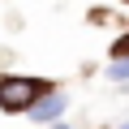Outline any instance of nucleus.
Wrapping results in <instances>:
<instances>
[{"instance_id":"1","label":"nucleus","mask_w":129,"mask_h":129,"mask_svg":"<svg viewBox=\"0 0 129 129\" xmlns=\"http://www.w3.org/2000/svg\"><path fill=\"white\" fill-rule=\"evenodd\" d=\"M43 90H47V82H35V78H0V108L5 112L35 108Z\"/></svg>"},{"instance_id":"2","label":"nucleus","mask_w":129,"mask_h":129,"mask_svg":"<svg viewBox=\"0 0 129 129\" xmlns=\"http://www.w3.org/2000/svg\"><path fill=\"white\" fill-rule=\"evenodd\" d=\"M64 103H69V99H64V90H52V95H43V99L30 108V116H35V120H52V116L64 112Z\"/></svg>"},{"instance_id":"3","label":"nucleus","mask_w":129,"mask_h":129,"mask_svg":"<svg viewBox=\"0 0 129 129\" xmlns=\"http://www.w3.org/2000/svg\"><path fill=\"white\" fill-rule=\"evenodd\" d=\"M108 73H112V78H129V60H116V64H112Z\"/></svg>"},{"instance_id":"4","label":"nucleus","mask_w":129,"mask_h":129,"mask_svg":"<svg viewBox=\"0 0 129 129\" xmlns=\"http://www.w3.org/2000/svg\"><path fill=\"white\" fill-rule=\"evenodd\" d=\"M52 129H69V125H52Z\"/></svg>"},{"instance_id":"5","label":"nucleus","mask_w":129,"mask_h":129,"mask_svg":"<svg viewBox=\"0 0 129 129\" xmlns=\"http://www.w3.org/2000/svg\"><path fill=\"white\" fill-rule=\"evenodd\" d=\"M120 47H129V39H125V43H120Z\"/></svg>"},{"instance_id":"6","label":"nucleus","mask_w":129,"mask_h":129,"mask_svg":"<svg viewBox=\"0 0 129 129\" xmlns=\"http://www.w3.org/2000/svg\"><path fill=\"white\" fill-rule=\"evenodd\" d=\"M120 129H129V125H120Z\"/></svg>"}]
</instances>
